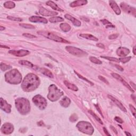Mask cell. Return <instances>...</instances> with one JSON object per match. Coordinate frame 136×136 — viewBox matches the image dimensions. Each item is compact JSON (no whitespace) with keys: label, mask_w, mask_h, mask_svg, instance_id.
Here are the masks:
<instances>
[{"label":"cell","mask_w":136,"mask_h":136,"mask_svg":"<svg viewBox=\"0 0 136 136\" xmlns=\"http://www.w3.org/2000/svg\"><path fill=\"white\" fill-rule=\"evenodd\" d=\"M40 84V79L36 74L29 73L27 75L21 84L23 91L31 92L36 89Z\"/></svg>","instance_id":"6da1fadb"},{"label":"cell","mask_w":136,"mask_h":136,"mask_svg":"<svg viewBox=\"0 0 136 136\" xmlns=\"http://www.w3.org/2000/svg\"><path fill=\"white\" fill-rule=\"evenodd\" d=\"M16 108L22 115H26L30 111V104L25 98H18L15 100Z\"/></svg>","instance_id":"7a4b0ae2"},{"label":"cell","mask_w":136,"mask_h":136,"mask_svg":"<svg viewBox=\"0 0 136 136\" xmlns=\"http://www.w3.org/2000/svg\"><path fill=\"white\" fill-rule=\"evenodd\" d=\"M5 80L9 84L18 85L22 81V75L17 69H13L5 73Z\"/></svg>","instance_id":"3957f363"},{"label":"cell","mask_w":136,"mask_h":136,"mask_svg":"<svg viewBox=\"0 0 136 136\" xmlns=\"http://www.w3.org/2000/svg\"><path fill=\"white\" fill-rule=\"evenodd\" d=\"M49 91L47 98L52 102H55L58 100L63 95V92L54 84L50 85L49 88Z\"/></svg>","instance_id":"277c9868"},{"label":"cell","mask_w":136,"mask_h":136,"mask_svg":"<svg viewBox=\"0 0 136 136\" xmlns=\"http://www.w3.org/2000/svg\"><path fill=\"white\" fill-rule=\"evenodd\" d=\"M76 127L80 132L88 135H93L94 132V128L88 122L80 121L76 125Z\"/></svg>","instance_id":"5b68a950"},{"label":"cell","mask_w":136,"mask_h":136,"mask_svg":"<svg viewBox=\"0 0 136 136\" xmlns=\"http://www.w3.org/2000/svg\"><path fill=\"white\" fill-rule=\"evenodd\" d=\"M37 34H38L40 35H42L45 37H46L48 39H51L53 41L63 43H70L69 41L62 38V37L57 36V35L53 34L52 33L49 31H39L37 32Z\"/></svg>","instance_id":"8992f818"},{"label":"cell","mask_w":136,"mask_h":136,"mask_svg":"<svg viewBox=\"0 0 136 136\" xmlns=\"http://www.w3.org/2000/svg\"><path fill=\"white\" fill-rule=\"evenodd\" d=\"M33 102L41 110H44L47 105L46 100L40 95L35 96L33 98Z\"/></svg>","instance_id":"52a82bcc"},{"label":"cell","mask_w":136,"mask_h":136,"mask_svg":"<svg viewBox=\"0 0 136 136\" xmlns=\"http://www.w3.org/2000/svg\"><path fill=\"white\" fill-rule=\"evenodd\" d=\"M65 50L71 54L77 56V57H85L87 55V53L84 50L73 46H66Z\"/></svg>","instance_id":"ba28073f"},{"label":"cell","mask_w":136,"mask_h":136,"mask_svg":"<svg viewBox=\"0 0 136 136\" xmlns=\"http://www.w3.org/2000/svg\"><path fill=\"white\" fill-rule=\"evenodd\" d=\"M120 7L124 12L134 15V17H136V10L135 7L130 6L129 5L124 2L121 3Z\"/></svg>","instance_id":"9c48e42d"},{"label":"cell","mask_w":136,"mask_h":136,"mask_svg":"<svg viewBox=\"0 0 136 136\" xmlns=\"http://www.w3.org/2000/svg\"><path fill=\"white\" fill-rule=\"evenodd\" d=\"M14 130V126L10 123H5L1 127V131L5 135L11 134Z\"/></svg>","instance_id":"30bf717a"},{"label":"cell","mask_w":136,"mask_h":136,"mask_svg":"<svg viewBox=\"0 0 136 136\" xmlns=\"http://www.w3.org/2000/svg\"><path fill=\"white\" fill-rule=\"evenodd\" d=\"M0 103H1V108L7 113H10L11 111V105L8 104L5 100L3 98L0 99Z\"/></svg>","instance_id":"8fae6325"},{"label":"cell","mask_w":136,"mask_h":136,"mask_svg":"<svg viewBox=\"0 0 136 136\" xmlns=\"http://www.w3.org/2000/svg\"><path fill=\"white\" fill-rule=\"evenodd\" d=\"M9 53L14 56H16V57H22L30 54V52L28 51L27 50H9Z\"/></svg>","instance_id":"7c38bea8"},{"label":"cell","mask_w":136,"mask_h":136,"mask_svg":"<svg viewBox=\"0 0 136 136\" xmlns=\"http://www.w3.org/2000/svg\"><path fill=\"white\" fill-rule=\"evenodd\" d=\"M112 76L113 77V78H115L116 79L120 81H121L122 84H123L124 86H126L127 88H128L130 91L132 92V93H134L135 92V90L132 89V88L131 87V86H130V85L127 83V82L124 80L122 78V77L121 76H120L119 74H117V73H112Z\"/></svg>","instance_id":"4fadbf2b"},{"label":"cell","mask_w":136,"mask_h":136,"mask_svg":"<svg viewBox=\"0 0 136 136\" xmlns=\"http://www.w3.org/2000/svg\"><path fill=\"white\" fill-rule=\"evenodd\" d=\"M130 50L126 47H120L116 50V54L118 56L122 57H126L130 53Z\"/></svg>","instance_id":"5bb4252c"},{"label":"cell","mask_w":136,"mask_h":136,"mask_svg":"<svg viewBox=\"0 0 136 136\" xmlns=\"http://www.w3.org/2000/svg\"><path fill=\"white\" fill-rule=\"evenodd\" d=\"M29 20L31 22H39L43 23H47V20L46 19L43 18L41 17H38V16H31L29 18Z\"/></svg>","instance_id":"9a60e30c"},{"label":"cell","mask_w":136,"mask_h":136,"mask_svg":"<svg viewBox=\"0 0 136 136\" xmlns=\"http://www.w3.org/2000/svg\"><path fill=\"white\" fill-rule=\"evenodd\" d=\"M39 12L41 15L43 16H46V17H51V16L57 15L58 14L57 12L49 11L44 7H41L39 10Z\"/></svg>","instance_id":"2e32d148"},{"label":"cell","mask_w":136,"mask_h":136,"mask_svg":"<svg viewBox=\"0 0 136 136\" xmlns=\"http://www.w3.org/2000/svg\"><path fill=\"white\" fill-rule=\"evenodd\" d=\"M107 97L110 98V99L111 100H112L113 102L115 104L118 106V107L121 109V110L122 111H123L124 112H127V110H126V108L124 107V106L122 104V103L120 102H119V101L116 99V98L115 97H113L112 96H111V95H107Z\"/></svg>","instance_id":"e0dca14e"},{"label":"cell","mask_w":136,"mask_h":136,"mask_svg":"<svg viewBox=\"0 0 136 136\" xmlns=\"http://www.w3.org/2000/svg\"><path fill=\"white\" fill-rule=\"evenodd\" d=\"M64 17L66 19L70 20L72 22V23L75 26H77V27L81 26V22H80V21L79 20L77 19L74 18L71 15L68 14H65L64 15Z\"/></svg>","instance_id":"ac0fdd59"},{"label":"cell","mask_w":136,"mask_h":136,"mask_svg":"<svg viewBox=\"0 0 136 136\" xmlns=\"http://www.w3.org/2000/svg\"><path fill=\"white\" fill-rule=\"evenodd\" d=\"M109 3H110V5L112 7V9H113V10L115 12L117 15H120L121 14V11L120 8L119 7V5L115 1H112L111 0V1H109Z\"/></svg>","instance_id":"d6986e66"},{"label":"cell","mask_w":136,"mask_h":136,"mask_svg":"<svg viewBox=\"0 0 136 136\" xmlns=\"http://www.w3.org/2000/svg\"><path fill=\"white\" fill-rule=\"evenodd\" d=\"M87 3L88 1L86 0H78V1H75L71 3L70 6L72 7L82 6V5L87 4Z\"/></svg>","instance_id":"ffe728a7"},{"label":"cell","mask_w":136,"mask_h":136,"mask_svg":"<svg viewBox=\"0 0 136 136\" xmlns=\"http://www.w3.org/2000/svg\"><path fill=\"white\" fill-rule=\"evenodd\" d=\"M71 103V100L69 98L66 97L64 96L62 100L60 101V105L63 107H68L70 105Z\"/></svg>","instance_id":"44dd1931"},{"label":"cell","mask_w":136,"mask_h":136,"mask_svg":"<svg viewBox=\"0 0 136 136\" xmlns=\"http://www.w3.org/2000/svg\"><path fill=\"white\" fill-rule=\"evenodd\" d=\"M79 36L81 37H82L84 38H86L87 39L89 40H92V41H98V39L95 36L92 35L91 34H80L79 35Z\"/></svg>","instance_id":"7402d4cb"},{"label":"cell","mask_w":136,"mask_h":136,"mask_svg":"<svg viewBox=\"0 0 136 136\" xmlns=\"http://www.w3.org/2000/svg\"><path fill=\"white\" fill-rule=\"evenodd\" d=\"M46 4L55 10H57L58 11H60V12L63 11V10H62V9H61L60 7H58L57 5V4H55L54 2L51 1H49L46 2Z\"/></svg>","instance_id":"603a6c76"},{"label":"cell","mask_w":136,"mask_h":136,"mask_svg":"<svg viewBox=\"0 0 136 136\" xmlns=\"http://www.w3.org/2000/svg\"><path fill=\"white\" fill-rule=\"evenodd\" d=\"M39 71L43 74H44V75L49 77V78H54V76H53V73L51 72V71H50L49 69H45V68H40L38 69Z\"/></svg>","instance_id":"cb8c5ba5"},{"label":"cell","mask_w":136,"mask_h":136,"mask_svg":"<svg viewBox=\"0 0 136 136\" xmlns=\"http://www.w3.org/2000/svg\"><path fill=\"white\" fill-rule=\"evenodd\" d=\"M64 84L65 85V86L68 88V89L73 90V91H78V88L75 85L72 84L70 83L67 81H64Z\"/></svg>","instance_id":"d4e9b609"},{"label":"cell","mask_w":136,"mask_h":136,"mask_svg":"<svg viewBox=\"0 0 136 136\" xmlns=\"http://www.w3.org/2000/svg\"><path fill=\"white\" fill-rule=\"evenodd\" d=\"M60 27L61 30L64 32H68L70 30L71 27L68 23H62L60 25Z\"/></svg>","instance_id":"484cf974"},{"label":"cell","mask_w":136,"mask_h":136,"mask_svg":"<svg viewBox=\"0 0 136 136\" xmlns=\"http://www.w3.org/2000/svg\"><path fill=\"white\" fill-rule=\"evenodd\" d=\"M15 6V3L12 1H7L4 3V7L7 9H11L14 8Z\"/></svg>","instance_id":"4316f807"},{"label":"cell","mask_w":136,"mask_h":136,"mask_svg":"<svg viewBox=\"0 0 136 136\" xmlns=\"http://www.w3.org/2000/svg\"><path fill=\"white\" fill-rule=\"evenodd\" d=\"M49 21L52 23H55L58 22H62L64 21V19L60 17H53L50 18Z\"/></svg>","instance_id":"83f0119b"},{"label":"cell","mask_w":136,"mask_h":136,"mask_svg":"<svg viewBox=\"0 0 136 136\" xmlns=\"http://www.w3.org/2000/svg\"><path fill=\"white\" fill-rule=\"evenodd\" d=\"M21 65H25V66H29L30 68H34L35 66L34 65V64L32 63L29 62V61H25V60H21L19 62Z\"/></svg>","instance_id":"f1b7e54d"},{"label":"cell","mask_w":136,"mask_h":136,"mask_svg":"<svg viewBox=\"0 0 136 136\" xmlns=\"http://www.w3.org/2000/svg\"><path fill=\"white\" fill-rule=\"evenodd\" d=\"M89 60L92 62L96 64H102V62L100 60L98 59L97 58L94 57H89Z\"/></svg>","instance_id":"f546056e"},{"label":"cell","mask_w":136,"mask_h":136,"mask_svg":"<svg viewBox=\"0 0 136 136\" xmlns=\"http://www.w3.org/2000/svg\"><path fill=\"white\" fill-rule=\"evenodd\" d=\"M88 112H89L90 114H91V115H92L93 117H94V118L96 120H97L98 122H99V123H100V124H103V122H102V120H101V119L96 115V114L95 113H94V112H93L92 111L89 110V111H88Z\"/></svg>","instance_id":"4dcf8cb0"},{"label":"cell","mask_w":136,"mask_h":136,"mask_svg":"<svg viewBox=\"0 0 136 136\" xmlns=\"http://www.w3.org/2000/svg\"><path fill=\"white\" fill-rule=\"evenodd\" d=\"M74 72H75V73L77 74V76H78V77H79V78H80V79H82V80H84L85 81H87V82H88V83L90 85H92V86H93V85H94V83H93V82H92V81H90V80H88V79H86V78H85L84 77L81 76V74H79L78 72H76V71H74Z\"/></svg>","instance_id":"1f68e13d"},{"label":"cell","mask_w":136,"mask_h":136,"mask_svg":"<svg viewBox=\"0 0 136 136\" xmlns=\"http://www.w3.org/2000/svg\"><path fill=\"white\" fill-rule=\"evenodd\" d=\"M0 67H1V69L3 71H6L7 70H9L10 69L12 68V66L9 65H7L5 64H4L3 63H1V65H0Z\"/></svg>","instance_id":"d6a6232c"},{"label":"cell","mask_w":136,"mask_h":136,"mask_svg":"<svg viewBox=\"0 0 136 136\" xmlns=\"http://www.w3.org/2000/svg\"><path fill=\"white\" fill-rule=\"evenodd\" d=\"M101 58H104L105 59L107 60L108 61H113V62H120V60L119 58H117L115 57H100Z\"/></svg>","instance_id":"836d02e7"},{"label":"cell","mask_w":136,"mask_h":136,"mask_svg":"<svg viewBox=\"0 0 136 136\" xmlns=\"http://www.w3.org/2000/svg\"><path fill=\"white\" fill-rule=\"evenodd\" d=\"M20 26L23 28H27V29H35V27L31 25H29L28 23H20L19 25Z\"/></svg>","instance_id":"e575fe53"},{"label":"cell","mask_w":136,"mask_h":136,"mask_svg":"<svg viewBox=\"0 0 136 136\" xmlns=\"http://www.w3.org/2000/svg\"><path fill=\"white\" fill-rule=\"evenodd\" d=\"M131 57H122L119 58L120 62H121L122 63H126L131 60Z\"/></svg>","instance_id":"d590c367"},{"label":"cell","mask_w":136,"mask_h":136,"mask_svg":"<svg viewBox=\"0 0 136 136\" xmlns=\"http://www.w3.org/2000/svg\"><path fill=\"white\" fill-rule=\"evenodd\" d=\"M7 18L8 19L10 20L14 21H22V19L20 18H17V17H11V16H7Z\"/></svg>","instance_id":"8d00e7d4"},{"label":"cell","mask_w":136,"mask_h":136,"mask_svg":"<svg viewBox=\"0 0 136 136\" xmlns=\"http://www.w3.org/2000/svg\"><path fill=\"white\" fill-rule=\"evenodd\" d=\"M22 35L25 37H27V38H36V36L30 34H28V33H24L22 34Z\"/></svg>","instance_id":"74e56055"},{"label":"cell","mask_w":136,"mask_h":136,"mask_svg":"<svg viewBox=\"0 0 136 136\" xmlns=\"http://www.w3.org/2000/svg\"><path fill=\"white\" fill-rule=\"evenodd\" d=\"M78 120V116L76 114H73L72 115L70 118V121L71 122H75Z\"/></svg>","instance_id":"f35d334b"},{"label":"cell","mask_w":136,"mask_h":136,"mask_svg":"<svg viewBox=\"0 0 136 136\" xmlns=\"http://www.w3.org/2000/svg\"><path fill=\"white\" fill-rule=\"evenodd\" d=\"M129 107H130V110H131V111L132 113L133 114V115H134V116L135 117H136V110L135 107H134V106L132 105L131 104H130V105H129Z\"/></svg>","instance_id":"ab89813d"},{"label":"cell","mask_w":136,"mask_h":136,"mask_svg":"<svg viewBox=\"0 0 136 136\" xmlns=\"http://www.w3.org/2000/svg\"><path fill=\"white\" fill-rule=\"evenodd\" d=\"M98 78H99L101 81H102L104 82H105L106 84H107L108 85H109V82H108V81L107 80H106V79H105L104 77L101 76H98Z\"/></svg>","instance_id":"60d3db41"},{"label":"cell","mask_w":136,"mask_h":136,"mask_svg":"<svg viewBox=\"0 0 136 136\" xmlns=\"http://www.w3.org/2000/svg\"><path fill=\"white\" fill-rule=\"evenodd\" d=\"M119 36V35L118 34H112V35H111L108 36V38L110 39H114L118 38Z\"/></svg>","instance_id":"b9f144b4"},{"label":"cell","mask_w":136,"mask_h":136,"mask_svg":"<svg viewBox=\"0 0 136 136\" xmlns=\"http://www.w3.org/2000/svg\"><path fill=\"white\" fill-rule=\"evenodd\" d=\"M101 21H102V22L104 24V25H106V26L110 25H111V24H112V23L110 22V21H108V20H106V19L102 20H101Z\"/></svg>","instance_id":"7bdbcfd3"},{"label":"cell","mask_w":136,"mask_h":136,"mask_svg":"<svg viewBox=\"0 0 136 136\" xmlns=\"http://www.w3.org/2000/svg\"><path fill=\"white\" fill-rule=\"evenodd\" d=\"M114 120H115L116 122H118V123H120V124H122V123H123V121L120 118H119V117L116 116L115 118H114Z\"/></svg>","instance_id":"ee69618b"},{"label":"cell","mask_w":136,"mask_h":136,"mask_svg":"<svg viewBox=\"0 0 136 136\" xmlns=\"http://www.w3.org/2000/svg\"><path fill=\"white\" fill-rule=\"evenodd\" d=\"M96 46L100 48V49H105L104 45H103L102 43H98V44H96Z\"/></svg>","instance_id":"f6af8a7d"},{"label":"cell","mask_w":136,"mask_h":136,"mask_svg":"<svg viewBox=\"0 0 136 136\" xmlns=\"http://www.w3.org/2000/svg\"><path fill=\"white\" fill-rule=\"evenodd\" d=\"M95 107H96V108L97 110L98 111V112H99V113L100 114V115L102 116L103 118H104V117H103V113H102V112H101V111H100V107H99V106H98V105L95 104Z\"/></svg>","instance_id":"bcb514c9"},{"label":"cell","mask_w":136,"mask_h":136,"mask_svg":"<svg viewBox=\"0 0 136 136\" xmlns=\"http://www.w3.org/2000/svg\"><path fill=\"white\" fill-rule=\"evenodd\" d=\"M115 66H116V68L118 69V70H119L120 71H123L124 70V69L123 68L121 67V66H120V65H115Z\"/></svg>","instance_id":"7dc6e473"},{"label":"cell","mask_w":136,"mask_h":136,"mask_svg":"<svg viewBox=\"0 0 136 136\" xmlns=\"http://www.w3.org/2000/svg\"><path fill=\"white\" fill-rule=\"evenodd\" d=\"M103 130H104V132H105V134L107 135V136H111V134H110L108 133V131L107 130H106V129L105 128V127H104L103 128Z\"/></svg>","instance_id":"c3c4849f"},{"label":"cell","mask_w":136,"mask_h":136,"mask_svg":"<svg viewBox=\"0 0 136 136\" xmlns=\"http://www.w3.org/2000/svg\"><path fill=\"white\" fill-rule=\"evenodd\" d=\"M37 124H38V126H44V122H43L42 121H41L38 122V123H37Z\"/></svg>","instance_id":"681fc988"},{"label":"cell","mask_w":136,"mask_h":136,"mask_svg":"<svg viewBox=\"0 0 136 136\" xmlns=\"http://www.w3.org/2000/svg\"><path fill=\"white\" fill-rule=\"evenodd\" d=\"M110 127L111 128V129H112V130H113V131H114V133H115V134H116V135H118V132H117L115 128H114L112 126H110Z\"/></svg>","instance_id":"f907efd6"},{"label":"cell","mask_w":136,"mask_h":136,"mask_svg":"<svg viewBox=\"0 0 136 136\" xmlns=\"http://www.w3.org/2000/svg\"><path fill=\"white\" fill-rule=\"evenodd\" d=\"M130 85H131V86L132 87H133V88H134V90H136V85L132 82H130Z\"/></svg>","instance_id":"816d5d0a"},{"label":"cell","mask_w":136,"mask_h":136,"mask_svg":"<svg viewBox=\"0 0 136 136\" xmlns=\"http://www.w3.org/2000/svg\"><path fill=\"white\" fill-rule=\"evenodd\" d=\"M133 53H134V55L136 54V46H135L133 48Z\"/></svg>","instance_id":"f5cc1de1"},{"label":"cell","mask_w":136,"mask_h":136,"mask_svg":"<svg viewBox=\"0 0 136 136\" xmlns=\"http://www.w3.org/2000/svg\"><path fill=\"white\" fill-rule=\"evenodd\" d=\"M5 29V28L4 27H3L2 26H0V30H1V31H2V30H4Z\"/></svg>","instance_id":"db71d44e"},{"label":"cell","mask_w":136,"mask_h":136,"mask_svg":"<svg viewBox=\"0 0 136 136\" xmlns=\"http://www.w3.org/2000/svg\"><path fill=\"white\" fill-rule=\"evenodd\" d=\"M125 134H126V135L127 136H131V134H130V133L129 132H128L127 131H125Z\"/></svg>","instance_id":"11a10c76"},{"label":"cell","mask_w":136,"mask_h":136,"mask_svg":"<svg viewBox=\"0 0 136 136\" xmlns=\"http://www.w3.org/2000/svg\"><path fill=\"white\" fill-rule=\"evenodd\" d=\"M1 47H3V48H6V49H10V48H9V47L6 46H3L2 45H1Z\"/></svg>","instance_id":"9f6ffc18"}]
</instances>
